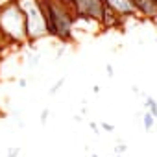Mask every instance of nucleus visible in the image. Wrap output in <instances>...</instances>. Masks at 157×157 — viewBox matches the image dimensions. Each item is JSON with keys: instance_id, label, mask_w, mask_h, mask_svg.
<instances>
[{"instance_id": "1", "label": "nucleus", "mask_w": 157, "mask_h": 157, "mask_svg": "<svg viewBox=\"0 0 157 157\" xmlns=\"http://www.w3.org/2000/svg\"><path fill=\"white\" fill-rule=\"evenodd\" d=\"M48 37L68 43L72 41V32L76 24V15L67 0H41Z\"/></svg>"}, {"instance_id": "2", "label": "nucleus", "mask_w": 157, "mask_h": 157, "mask_svg": "<svg viewBox=\"0 0 157 157\" xmlns=\"http://www.w3.org/2000/svg\"><path fill=\"white\" fill-rule=\"evenodd\" d=\"M15 4L19 6V10L22 11V17H24L26 43L33 44L35 41H41V39L48 37L41 0H15Z\"/></svg>"}, {"instance_id": "3", "label": "nucleus", "mask_w": 157, "mask_h": 157, "mask_svg": "<svg viewBox=\"0 0 157 157\" xmlns=\"http://www.w3.org/2000/svg\"><path fill=\"white\" fill-rule=\"evenodd\" d=\"M0 33L4 35L10 46H22L26 43L24 17L15 2L0 10Z\"/></svg>"}, {"instance_id": "4", "label": "nucleus", "mask_w": 157, "mask_h": 157, "mask_svg": "<svg viewBox=\"0 0 157 157\" xmlns=\"http://www.w3.org/2000/svg\"><path fill=\"white\" fill-rule=\"evenodd\" d=\"M67 2L70 4L76 19L98 22L102 26L104 13L107 10V6L104 4V0H67Z\"/></svg>"}, {"instance_id": "5", "label": "nucleus", "mask_w": 157, "mask_h": 157, "mask_svg": "<svg viewBox=\"0 0 157 157\" xmlns=\"http://www.w3.org/2000/svg\"><path fill=\"white\" fill-rule=\"evenodd\" d=\"M104 4L115 15H118L122 21L124 19H129V17H137V10H135V6H133L131 0H104Z\"/></svg>"}, {"instance_id": "6", "label": "nucleus", "mask_w": 157, "mask_h": 157, "mask_svg": "<svg viewBox=\"0 0 157 157\" xmlns=\"http://www.w3.org/2000/svg\"><path fill=\"white\" fill-rule=\"evenodd\" d=\"M140 124H142V128H144L146 133H151L153 128H155V117L150 115L148 111H142V115H140Z\"/></svg>"}, {"instance_id": "7", "label": "nucleus", "mask_w": 157, "mask_h": 157, "mask_svg": "<svg viewBox=\"0 0 157 157\" xmlns=\"http://www.w3.org/2000/svg\"><path fill=\"white\" fill-rule=\"evenodd\" d=\"M144 111H148L150 115H153L157 118V100L151 96H146L144 98Z\"/></svg>"}, {"instance_id": "8", "label": "nucleus", "mask_w": 157, "mask_h": 157, "mask_svg": "<svg viewBox=\"0 0 157 157\" xmlns=\"http://www.w3.org/2000/svg\"><path fill=\"white\" fill-rule=\"evenodd\" d=\"M26 61H28L30 68H35V67L39 65V61H41V56H39V52H32V54H28V56H26Z\"/></svg>"}, {"instance_id": "9", "label": "nucleus", "mask_w": 157, "mask_h": 157, "mask_svg": "<svg viewBox=\"0 0 157 157\" xmlns=\"http://www.w3.org/2000/svg\"><path fill=\"white\" fill-rule=\"evenodd\" d=\"M113 151H115L117 155H124V153L128 151V144H126V142H122V140H118V142L115 144V148H113Z\"/></svg>"}, {"instance_id": "10", "label": "nucleus", "mask_w": 157, "mask_h": 157, "mask_svg": "<svg viewBox=\"0 0 157 157\" xmlns=\"http://www.w3.org/2000/svg\"><path fill=\"white\" fill-rule=\"evenodd\" d=\"M65 82H67V78H59V80L56 82V85H54V87L50 89V94H52V96H54V94H57V93H59V91L63 89V85H65Z\"/></svg>"}, {"instance_id": "11", "label": "nucleus", "mask_w": 157, "mask_h": 157, "mask_svg": "<svg viewBox=\"0 0 157 157\" xmlns=\"http://www.w3.org/2000/svg\"><path fill=\"white\" fill-rule=\"evenodd\" d=\"M22 151V148L21 146H10L8 148V153H6V157H19V153Z\"/></svg>"}, {"instance_id": "12", "label": "nucleus", "mask_w": 157, "mask_h": 157, "mask_svg": "<svg viewBox=\"0 0 157 157\" xmlns=\"http://www.w3.org/2000/svg\"><path fill=\"white\" fill-rule=\"evenodd\" d=\"M48 118H50V109H48V107H44V109L41 111V124H43V126H46Z\"/></svg>"}, {"instance_id": "13", "label": "nucleus", "mask_w": 157, "mask_h": 157, "mask_svg": "<svg viewBox=\"0 0 157 157\" xmlns=\"http://www.w3.org/2000/svg\"><path fill=\"white\" fill-rule=\"evenodd\" d=\"M100 128H104V131H107V133L115 131V124H109V122H100Z\"/></svg>"}, {"instance_id": "14", "label": "nucleus", "mask_w": 157, "mask_h": 157, "mask_svg": "<svg viewBox=\"0 0 157 157\" xmlns=\"http://www.w3.org/2000/svg\"><path fill=\"white\" fill-rule=\"evenodd\" d=\"M89 126H91V129H93V133H96V135H100V124H96V122H89Z\"/></svg>"}, {"instance_id": "15", "label": "nucleus", "mask_w": 157, "mask_h": 157, "mask_svg": "<svg viewBox=\"0 0 157 157\" xmlns=\"http://www.w3.org/2000/svg\"><path fill=\"white\" fill-rule=\"evenodd\" d=\"M105 74H107V78H113V76H115V68H113V65H107V67H105Z\"/></svg>"}, {"instance_id": "16", "label": "nucleus", "mask_w": 157, "mask_h": 157, "mask_svg": "<svg viewBox=\"0 0 157 157\" xmlns=\"http://www.w3.org/2000/svg\"><path fill=\"white\" fill-rule=\"evenodd\" d=\"M15 0H0V10H4L6 6H10V4H13Z\"/></svg>"}, {"instance_id": "17", "label": "nucleus", "mask_w": 157, "mask_h": 157, "mask_svg": "<svg viewBox=\"0 0 157 157\" xmlns=\"http://www.w3.org/2000/svg\"><path fill=\"white\" fill-rule=\"evenodd\" d=\"M26 85H28V80H26V78H21V80H19V87H22V89H24Z\"/></svg>"}, {"instance_id": "18", "label": "nucleus", "mask_w": 157, "mask_h": 157, "mask_svg": "<svg viewBox=\"0 0 157 157\" xmlns=\"http://www.w3.org/2000/svg\"><path fill=\"white\" fill-rule=\"evenodd\" d=\"M93 93H94V94H98V93H100V87H98V85H94V87H93Z\"/></svg>"}, {"instance_id": "19", "label": "nucleus", "mask_w": 157, "mask_h": 157, "mask_svg": "<svg viewBox=\"0 0 157 157\" xmlns=\"http://www.w3.org/2000/svg\"><path fill=\"white\" fill-rule=\"evenodd\" d=\"M91 157H100V155H98V153H93V155H91Z\"/></svg>"}, {"instance_id": "20", "label": "nucleus", "mask_w": 157, "mask_h": 157, "mask_svg": "<svg viewBox=\"0 0 157 157\" xmlns=\"http://www.w3.org/2000/svg\"><path fill=\"white\" fill-rule=\"evenodd\" d=\"M113 157H122V155H117V153H115V155H113Z\"/></svg>"}]
</instances>
